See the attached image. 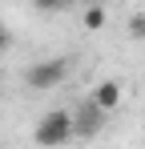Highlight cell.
Here are the masks:
<instances>
[{
    "mask_svg": "<svg viewBox=\"0 0 145 149\" xmlns=\"http://www.w3.org/2000/svg\"><path fill=\"white\" fill-rule=\"evenodd\" d=\"M32 141L36 145H65V141H72V113L69 109H48L36 121V129H32Z\"/></svg>",
    "mask_w": 145,
    "mask_h": 149,
    "instance_id": "cell-1",
    "label": "cell"
},
{
    "mask_svg": "<svg viewBox=\"0 0 145 149\" xmlns=\"http://www.w3.org/2000/svg\"><path fill=\"white\" fill-rule=\"evenodd\" d=\"M65 77H69V61L56 56V61H36V65H28V69H24V85L36 89V93H45V89L65 85Z\"/></svg>",
    "mask_w": 145,
    "mask_h": 149,
    "instance_id": "cell-2",
    "label": "cell"
},
{
    "mask_svg": "<svg viewBox=\"0 0 145 149\" xmlns=\"http://www.w3.org/2000/svg\"><path fill=\"white\" fill-rule=\"evenodd\" d=\"M105 117H109V113H105V109L89 97L81 109H77V113H72V137H93V133H101Z\"/></svg>",
    "mask_w": 145,
    "mask_h": 149,
    "instance_id": "cell-3",
    "label": "cell"
},
{
    "mask_svg": "<svg viewBox=\"0 0 145 149\" xmlns=\"http://www.w3.org/2000/svg\"><path fill=\"white\" fill-rule=\"evenodd\" d=\"M93 101L105 109V113H113V109L121 105V81H101V85L93 89Z\"/></svg>",
    "mask_w": 145,
    "mask_h": 149,
    "instance_id": "cell-4",
    "label": "cell"
},
{
    "mask_svg": "<svg viewBox=\"0 0 145 149\" xmlns=\"http://www.w3.org/2000/svg\"><path fill=\"white\" fill-rule=\"evenodd\" d=\"M81 24L97 32V28H105V0H97V4H85V16H81Z\"/></svg>",
    "mask_w": 145,
    "mask_h": 149,
    "instance_id": "cell-5",
    "label": "cell"
},
{
    "mask_svg": "<svg viewBox=\"0 0 145 149\" xmlns=\"http://www.w3.org/2000/svg\"><path fill=\"white\" fill-rule=\"evenodd\" d=\"M125 32H129V40H145V12H133L129 24H125Z\"/></svg>",
    "mask_w": 145,
    "mask_h": 149,
    "instance_id": "cell-6",
    "label": "cell"
},
{
    "mask_svg": "<svg viewBox=\"0 0 145 149\" xmlns=\"http://www.w3.org/2000/svg\"><path fill=\"white\" fill-rule=\"evenodd\" d=\"M69 4H72V0H32V8H36V12H65Z\"/></svg>",
    "mask_w": 145,
    "mask_h": 149,
    "instance_id": "cell-7",
    "label": "cell"
},
{
    "mask_svg": "<svg viewBox=\"0 0 145 149\" xmlns=\"http://www.w3.org/2000/svg\"><path fill=\"white\" fill-rule=\"evenodd\" d=\"M8 49H12V32L0 24V52H8Z\"/></svg>",
    "mask_w": 145,
    "mask_h": 149,
    "instance_id": "cell-8",
    "label": "cell"
},
{
    "mask_svg": "<svg viewBox=\"0 0 145 149\" xmlns=\"http://www.w3.org/2000/svg\"><path fill=\"white\" fill-rule=\"evenodd\" d=\"M72 4H97V0H72Z\"/></svg>",
    "mask_w": 145,
    "mask_h": 149,
    "instance_id": "cell-9",
    "label": "cell"
}]
</instances>
